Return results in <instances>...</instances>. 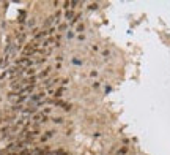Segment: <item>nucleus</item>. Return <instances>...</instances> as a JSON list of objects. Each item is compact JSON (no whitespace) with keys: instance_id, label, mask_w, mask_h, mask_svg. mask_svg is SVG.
<instances>
[{"instance_id":"nucleus-1","label":"nucleus","mask_w":170,"mask_h":155,"mask_svg":"<svg viewBox=\"0 0 170 155\" xmlns=\"http://www.w3.org/2000/svg\"><path fill=\"white\" fill-rule=\"evenodd\" d=\"M32 120H33L36 125H41V124L47 122L49 119H47V116H46V114H43V113H35V114H33V117H32Z\"/></svg>"},{"instance_id":"nucleus-2","label":"nucleus","mask_w":170,"mask_h":155,"mask_svg":"<svg viewBox=\"0 0 170 155\" xmlns=\"http://www.w3.org/2000/svg\"><path fill=\"white\" fill-rule=\"evenodd\" d=\"M57 83H60V79H57V78H52V79H46L44 83H43V87H44V89H49V90H51V89H52V87H54Z\"/></svg>"},{"instance_id":"nucleus-3","label":"nucleus","mask_w":170,"mask_h":155,"mask_svg":"<svg viewBox=\"0 0 170 155\" xmlns=\"http://www.w3.org/2000/svg\"><path fill=\"white\" fill-rule=\"evenodd\" d=\"M17 63L21 67H32V65H35V60H32L30 57H24L21 60H17Z\"/></svg>"},{"instance_id":"nucleus-4","label":"nucleus","mask_w":170,"mask_h":155,"mask_svg":"<svg viewBox=\"0 0 170 155\" xmlns=\"http://www.w3.org/2000/svg\"><path fill=\"white\" fill-rule=\"evenodd\" d=\"M55 136V130H49V131H46L43 136H41V141H47V139H51Z\"/></svg>"},{"instance_id":"nucleus-5","label":"nucleus","mask_w":170,"mask_h":155,"mask_svg":"<svg viewBox=\"0 0 170 155\" xmlns=\"http://www.w3.org/2000/svg\"><path fill=\"white\" fill-rule=\"evenodd\" d=\"M51 73H52V68H46L44 71L40 73V75H36V78H38V79H40V78H47V76L51 75Z\"/></svg>"},{"instance_id":"nucleus-6","label":"nucleus","mask_w":170,"mask_h":155,"mask_svg":"<svg viewBox=\"0 0 170 155\" xmlns=\"http://www.w3.org/2000/svg\"><path fill=\"white\" fill-rule=\"evenodd\" d=\"M49 94H54L55 98H60L63 95V89H58V90H55V92H54V90H49Z\"/></svg>"},{"instance_id":"nucleus-7","label":"nucleus","mask_w":170,"mask_h":155,"mask_svg":"<svg viewBox=\"0 0 170 155\" xmlns=\"http://www.w3.org/2000/svg\"><path fill=\"white\" fill-rule=\"evenodd\" d=\"M74 17H76V14H74V11H68V13H66V21H76L74 19Z\"/></svg>"},{"instance_id":"nucleus-8","label":"nucleus","mask_w":170,"mask_h":155,"mask_svg":"<svg viewBox=\"0 0 170 155\" xmlns=\"http://www.w3.org/2000/svg\"><path fill=\"white\" fill-rule=\"evenodd\" d=\"M63 120H65L63 117H54V119H52L54 124H63Z\"/></svg>"},{"instance_id":"nucleus-9","label":"nucleus","mask_w":170,"mask_h":155,"mask_svg":"<svg viewBox=\"0 0 170 155\" xmlns=\"http://www.w3.org/2000/svg\"><path fill=\"white\" fill-rule=\"evenodd\" d=\"M65 29H66V25H65V24H63V25H58V30H65Z\"/></svg>"}]
</instances>
